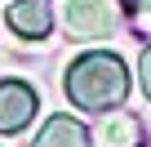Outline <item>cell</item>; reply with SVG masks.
Here are the masks:
<instances>
[{
    "label": "cell",
    "mask_w": 151,
    "mask_h": 147,
    "mask_svg": "<svg viewBox=\"0 0 151 147\" xmlns=\"http://www.w3.org/2000/svg\"><path fill=\"white\" fill-rule=\"evenodd\" d=\"M62 89L67 98L80 107V112H116L120 103H129V89H133V76L120 54L111 49H89L80 54L67 76H62Z\"/></svg>",
    "instance_id": "obj_1"
},
{
    "label": "cell",
    "mask_w": 151,
    "mask_h": 147,
    "mask_svg": "<svg viewBox=\"0 0 151 147\" xmlns=\"http://www.w3.org/2000/svg\"><path fill=\"white\" fill-rule=\"evenodd\" d=\"M62 27L76 40H107L116 31V9H111V0H67Z\"/></svg>",
    "instance_id": "obj_2"
},
{
    "label": "cell",
    "mask_w": 151,
    "mask_h": 147,
    "mask_svg": "<svg viewBox=\"0 0 151 147\" xmlns=\"http://www.w3.org/2000/svg\"><path fill=\"white\" fill-rule=\"evenodd\" d=\"M36 89L27 80H0V134H22L36 120Z\"/></svg>",
    "instance_id": "obj_3"
},
{
    "label": "cell",
    "mask_w": 151,
    "mask_h": 147,
    "mask_svg": "<svg viewBox=\"0 0 151 147\" xmlns=\"http://www.w3.org/2000/svg\"><path fill=\"white\" fill-rule=\"evenodd\" d=\"M5 18L22 40H45L53 31V0H14Z\"/></svg>",
    "instance_id": "obj_4"
},
{
    "label": "cell",
    "mask_w": 151,
    "mask_h": 147,
    "mask_svg": "<svg viewBox=\"0 0 151 147\" xmlns=\"http://www.w3.org/2000/svg\"><path fill=\"white\" fill-rule=\"evenodd\" d=\"M31 147H93V134H89L85 120H76V116H49Z\"/></svg>",
    "instance_id": "obj_5"
},
{
    "label": "cell",
    "mask_w": 151,
    "mask_h": 147,
    "mask_svg": "<svg viewBox=\"0 0 151 147\" xmlns=\"http://www.w3.org/2000/svg\"><path fill=\"white\" fill-rule=\"evenodd\" d=\"M138 134H142V125H138L133 116H111L98 138H102L107 147H138Z\"/></svg>",
    "instance_id": "obj_6"
},
{
    "label": "cell",
    "mask_w": 151,
    "mask_h": 147,
    "mask_svg": "<svg viewBox=\"0 0 151 147\" xmlns=\"http://www.w3.org/2000/svg\"><path fill=\"white\" fill-rule=\"evenodd\" d=\"M138 85H142V94L151 98V45H147L142 58H138Z\"/></svg>",
    "instance_id": "obj_7"
},
{
    "label": "cell",
    "mask_w": 151,
    "mask_h": 147,
    "mask_svg": "<svg viewBox=\"0 0 151 147\" xmlns=\"http://www.w3.org/2000/svg\"><path fill=\"white\" fill-rule=\"evenodd\" d=\"M120 5H124V14H133L138 22H142V18L151 14V0H120Z\"/></svg>",
    "instance_id": "obj_8"
},
{
    "label": "cell",
    "mask_w": 151,
    "mask_h": 147,
    "mask_svg": "<svg viewBox=\"0 0 151 147\" xmlns=\"http://www.w3.org/2000/svg\"><path fill=\"white\" fill-rule=\"evenodd\" d=\"M138 147H151V143H138Z\"/></svg>",
    "instance_id": "obj_9"
}]
</instances>
